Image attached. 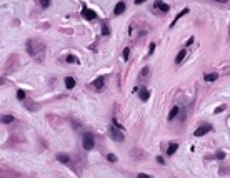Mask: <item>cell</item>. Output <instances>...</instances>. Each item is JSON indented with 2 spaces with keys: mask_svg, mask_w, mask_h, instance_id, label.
<instances>
[{
  "mask_svg": "<svg viewBox=\"0 0 230 178\" xmlns=\"http://www.w3.org/2000/svg\"><path fill=\"white\" fill-rule=\"evenodd\" d=\"M27 53L35 62L43 63V62H45V55H47V47L42 40L30 38V40H27Z\"/></svg>",
  "mask_w": 230,
  "mask_h": 178,
  "instance_id": "cell-1",
  "label": "cell"
},
{
  "mask_svg": "<svg viewBox=\"0 0 230 178\" xmlns=\"http://www.w3.org/2000/svg\"><path fill=\"white\" fill-rule=\"evenodd\" d=\"M19 65H20L19 55H10V57H8V60H7V65H5V72L7 73L15 72V70L19 68Z\"/></svg>",
  "mask_w": 230,
  "mask_h": 178,
  "instance_id": "cell-2",
  "label": "cell"
},
{
  "mask_svg": "<svg viewBox=\"0 0 230 178\" xmlns=\"http://www.w3.org/2000/svg\"><path fill=\"white\" fill-rule=\"evenodd\" d=\"M108 137L113 141H117V143H122V141L125 140V135L122 133V130H118V128H115V127H110L108 128Z\"/></svg>",
  "mask_w": 230,
  "mask_h": 178,
  "instance_id": "cell-3",
  "label": "cell"
},
{
  "mask_svg": "<svg viewBox=\"0 0 230 178\" xmlns=\"http://www.w3.org/2000/svg\"><path fill=\"white\" fill-rule=\"evenodd\" d=\"M82 145H83V148H85V150H92V148H94V146H95V138H94V133H90V132L83 133Z\"/></svg>",
  "mask_w": 230,
  "mask_h": 178,
  "instance_id": "cell-4",
  "label": "cell"
},
{
  "mask_svg": "<svg viewBox=\"0 0 230 178\" xmlns=\"http://www.w3.org/2000/svg\"><path fill=\"white\" fill-rule=\"evenodd\" d=\"M82 17L85 20H95L97 19V13L92 10V8H88V7H83V10H82Z\"/></svg>",
  "mask_w": 230,
  "mask_h": 178,
  "instance_id": "cell-5",
  "label": "cell"
},
{
  "mask_svg": "<svg viewBox=\"0 0 230 178\" xmlns=\"http://www.w3.org/2000/svg\"><path fill=\"white\" fill-rule=\"evenodd\" d=\"M210 130H212V125H200L195 132H193V135H195V137H203L205 133H209Z\"/></svg>",
  "mask_w": 230,
  "mask_h": 178,
  "instance_id": "cell-6",
  "label": "cell"
},
{
  "mask_svg": "<svg viewBox=\"0 0 230 178\" xmlns=\"http://www.w3.org/2000/svg\"><path fill=\"white\" fill-rule=\"evenodd\" d=\"M157 8H160L162 12H167V13H169V10H170V7H169V5H165L162 0H157V2L152 5V10H157Z\"/></svg>",
  "mask_w": 230,
  "mask_h": 178,
  "instance_id": "cell-7",
  "label": "cell"
},
{
  "mask_svg": "<svg viewBox=\"0 0 230 178\" xmlns=\"http://www.w3.org/2000/svg\"><path fill=\"white\" fill-rule=\"evenodd\" d=\"M137 90H139V95H140V100L142 102H147L150 98V92L145 87H140V88H137Z\"/></svg>",
  "mask_w": 230,
  "mask_h": 178,
  "instance_id": "cell-8",
  "label": "cell"
},
{
  "mask_svg": "<svg viewBox=\"0 0 230 178\" xmlns=\"http://www.w3.org/2000/svg\"><path fill=\"white\" fill-rule=\"evenodd\" d=\"M104 83H105V78L104 77H99V78L94 80V83H92V85H94V88H95L97 92H100L102 88H104Z\"/></svg>",
  "mask_w": 230,
  "mask_h": 178,
  "instance_id": "cell-9",
  "label": "cell"
},
{
  "mask_svg": "<svg viewBox=\"0 0 230 178\" xmlns=\"http://www.w3.org/2000/svg\"><path fill=\"white\" fill-rule=\"evenodd\" d=\"M123 12H125V2H118L113 8V13L115 15H122Z\"/></svg>",
  "mask_w": 230,
  "mask_h": 178,
  "instance_id": "cell-10",
  "label": "cell"
},
{
  "mask_svg": "<svg viewBox=\"0 0 230 178\" xmlns=\"http://www.w3.org/2000/svg\"><path fill=\"white\" fill-rule=\"evenodd\" d=\"M188 10H190V8H184V10L180 12V13H177V17H175L174 20H172V24H170V28H172V27H175V24H177V22H179L180 19H182L184 15H187V13H188Z\"/></svg>",
  "mask_w": 230,
  "mask_h": 178,
  "instance_id": "cell-11",
  "label": "cell"
},
{
  "mask_svg": "<svg viewBox=\"0 0 230 178\" xmlns=\"http://www.w3.org/2000/svg\"><path fill=\"white\" fill-rule=\"evenodd\" d=\"M57 162H60V163H70V155H67V153H59L57 155Z\"/></svg>",
  "mask_w": 230,
  "mask_h": 178,
  "instance_id": "cell-12",
  "label": "cell"
},
{
  "mask_svg": "<svg viewBox=\"0 0 230 178\" xmlns=\"http://www.w3.org/2000/svg\"><path fill=\"white\" fill-rule=\"evenodd\" d=\"M100 28H102V37H108V35H110V27H108L107 22H102Z\"/></svg>",
  "mask_w": 230,
  "mask_h": 178,
  "instance_id": "cell-13",
  "label": "cell"
},
{
  "mask_svg": "<svg viewBox=\"0 0 230 178\" xmlns=\"http://www.w3.org/2000/svg\"><path fill=\"white\" fill-rule=\"evenodd\" d=\"M185 55H187V50L184 48V50H180L179 53H177V57H175V63H177V65H180V63H182L184 59H185Z\"/></svg>",
  "mask_w": 230,
  "mask_h": 178,
  "instance_id": "cell-14",
  "label": "cell"
},
{
  "mask_svg": "<svg viewBox=\"0 0 230 178\" xmlns=\"http://www.w3.org/2000/svg\"><path fill=\"white\" fill-rule=\"evenodd\" d=\"M177 150H179V143H170L169 146H167V157H172Z\"/></svg>",
  "mask_w": 230,
  "mask_h": 178,
  "instance_id": "cell-15",
  "label": "cell"
},
{
  "mask_svg": "<svg viewBox=\"0 0 230 178\" xmlns=\"http://www.w3.org/2000/svg\"><path fill=\"white\" fill-rule=\"evenodd\" d=\"M25 106H27L29 110H38L40 108V105H38L37 102H33V100H25Z\"/></svg>",
  "mask_w": 230,
  "mask_h": 178,
  "instance_id": "cell-16",
  "label": "cell"
},
{
  "mask_svg": "<svg viewBox=\"0 0 230 178\" xmlns=\"http://www.w3.org/2000/svg\"><path fill=\"white\" fill-rule=\"evenodd\" d=\"M65 62H67V63H73V65H78V63H80V60H78L75 55H72V53H69V55L65 57Z\"/></svg>",
  "mask_w": 230,
  "mask_h": 178,
  "instance_id": "cell-17",
  "label": "cell"
},
{
  "mask_svg": "<svg viewBox=\"0 0 230 178\" xmlns=\"http://www.w3.org/2000/svg\"><path fill=\"white\" fill-rule=\"evenodd\" d=\"M220 75L219 73H215V72H212V73H205L203 75V78H205V82H215L217 78H219Z\"/></svg>",
  "mask_w": 230,
  "mask_h": 178,
  "instance_id": "cell-18",
  "label": "cell"
},
{
  "mask_svg": "<svg viewBox=\"0 0 230 178\" xmlns=\"http://www.w3.org/2000/svg\"><path fill=\"white\" fill-rule=\"evenodd\" d=\"M0 122L2 123H12V122H15V117L14 115H0Z\"/></svg>",
  "mask_w": 230,
  "mask_h": 178,
  "instance_id": "cell-19",
  "label": "cell"
},
{
  "mask_svg": "<svg viewBox=\"0 0 230 178\" xmlns=\"http://www.w3.org/2000/svg\"><path fill=\"white\" fill-rule=\"evenodd\" d=\"M75 85H77V82H75L73 77H65V87H67L69 90H70V88H73Z\"/></svg>",
  "mask_w": 230,
  "mask_h": 178,
  "instance_id": "cell-20",
  "label": "cell"
},
{
  "mask_svg": "<svg viewBox=\"0 0 230 178\" xmlns=\"http://www.w3.org/2000/svg\"><path fill=\"white\" fill-rule=\"evenodd\" d=\"M179 112H180V108L179 106H174V108L170 110V113H169V120H174L177 115H179Z\"/></svg>",
  "mask_w": 230,
  "mask_h": 178,
  "instance_id": "cell-21",
  "label": "cell"
},
{
  "mask_svg": "<svg viewBox=\"0 0 230 178\" xmlns=\"http://www.w3.org/2000/svg\"><path fill=\"white\" fill-rule=\"evenodd\" d=\"M225 157H227V153H225V152H217V153L214 155V157H210V158H217V160H223Z\"/></svg>",
  "mask_w": 230,
  "mask_h": 178,
  "instance_id": "cell-22",
  "label": "cell"
},
{
  "mask_svg": "<svg viewBox=\"0 0 230 178\" xmlns=\"http://www.w3.org/2000/svg\"><path fill=\"white\" fill-rule=\"evenodd\" d=\"M38 3H40V7L42 8H47V7H50V0H37Z\"/></svg>",
  "mask_w": 230,
  "mask_h": 178,
  "instance_id": "cell-23",
  "label": "cell"
},
{
  "mask_svg": "<svg viewBox=\"0 0 230 178\" xmlns=\"http://www.w3.org/2000/svg\"><path fill=\"white\" fill-rule=\"evenodd\" d=\"M148 72H150V68H148V67H144V68H142V72H140V77H142V78H147Z\"/></svg>",
  "mask_w": 230,
  "mask_h": 178,
  "instance_id": "cell-24",
  "label": "cell"
},
{
  "mask_svg": "<svg viewBox=\"0 0 230 178\" xmlns=\"http://www.w3.org/2000/svg\"><path fill=\"white\" fill-rule=\"evenodd\" d=\"M17 98H19V100H25V90H22V88H20V90H17Z\"/></svg>",
  "mask_w": 230,
  "mask_h": 178,
  "instance_id": "cell-25",
  "label": "cell"
},
{
  "mask_svg": "<svg viewBox=\"0 0 230 178\" xmlns=\"http://www.w3.org/2000/svg\"><path fill=\"white\" fill-rule=\"evenodd\" d=\"M129 57H130V48H125L123 53H122V59L123 60H129Z\"/></svg>",
  "mask_w": 230,
  "mask_h": 178,
  "instance_id": "cell-26",
  "label": "cell"
},
{
  "mask_svg": "<svg viewBox=\"0 0 230 178\" xmlns=\"http://www.w3.org/2000/svg\"><path fill=\"white\" fill-rule=\"evenodd\" d=\"M107 160H108V162H113V163H115L118 158H117V155H115V153H108V155H107Z\"/></svg>",
  "mask_w": 230,
  "mask_h": 178,
  "instance_id": "cell-27",
  "label": "cell"
},
{
  "mask_svg": "<svg viewBox=\"0 0 230 178\" xmlns=\"http://www.w3.org/2000/svg\"><path fill=\"white\" fill-rule=\"evenodd\" d=\"M153 50H155V43H150V45H148V53H147V57H150V55H152V53H153Z\"/></svg>",
  "mask_w": 230,
  "mask_h": 178,
  "instance_id": "cell-28",
  "label": "cell"
},
{
  "mask_svg": "<svg viewBox=\"0 0 230 178\" xmlns=\"http://www.w3.org/2000/svg\"><path fill=\"white\" fill-rule=\"evenodd\" d=\"M225 110V105H220V106H217V108L214 110V113H222Z\"/></svg>",
  "mask_w": 230,
  "mask_h": 178,
  "instance_id": "cell-29",
  "label": "cell"
},
{
  "mask_svg": "<svg viewBox=\"0 0 230 178\" xmlns=\"http://www.w3.org/2000/svg\"><path fill=\"white\" fill-rule=\"evenodd\" d=\"M132 155H140V157H142V155H144V152H142V150H140V152H139V150H132ZM135 160H139V157H135Z\"/></svg>",
  "mask_w": 230,
  "mask_h": 178,
  "instance_id": "cell-30",
  "label": "cell"
},
{
  "mask_svg": "<svg viewBox=\"0 0 230 178\" xmlns=\"http://www.w3.org/2000/svg\"><path fill=\"white\" fill-rule=\"evenodd\" d=\"M72 122V127H75V128H80L82 125H80V122H77V120H70Z\"/></svg>",
  "mask_w": 230,
  "mask_h": 178,
  "instance_id": "cell-31",
  "label": "cell"
},
{
  "mask_svg": "<svg viewBox=\"0 0 230 178\" xmlns=\"http://www.w3.org/2000/svg\"><path fill=\"white\" fill-rule=\"evenodd\" d=\"M157 162L160 163V165H163V163H165V160H163V157H157Z\"/></svg>",
  "mask_w": 230,
  "mask_h": 178,
  "instance_id": "cell-32",
  "label": "cell"
},
{
  "mask_svg": "<svg viewBox=\"0 0 230 178\" xmlns=\"http://www.w3.org/2000/svg\"><path fill=\"white\" fill-rule=\"evenodd\" d=\"M192 43H193V37H190V38L187 40V43H185V45H187V47H188V45H192Z\"/></svg>",
  "mask_w": 230,
  "mask_h": 178,
  "instance_id": "cell-33",
  "label": "cell"
},
{
  "mask_svg": "<svg viewBox=\"0 0 230 178\" xmlns=\"http://www.w3.org/2000/svg\"><path fill=\"white\" fill-rule=\"evenodd\" d=\"M137 178H150V176H148V175H145V173H140V175L137 176Z\"/></svg>",
  "mask_w": 230,
  "mask_h": 178,
  "instance_id": "cell-34",
  "label": "cell"
},
{
  "mask_svg": "<svg viewBox=\"0 0 230 178\" xmlns=\"http://www.w3.org/2000/svg\"><path fill=\"white\" fill-rule=\"evenodd\" d=\"M145 2V0H135V3H137V5H140V3H144Z\"/></svg>",
  "mask_w": 230,
  "mask_h": 178,
  "instance_id": "cell-35",
  "label": "cell"
},
{
  "mask_svg": "<svg viewBox=\"0 0 230 178\" xmlns=\"http://www.w3.org/2000/svg\"><path fill=\"white\" fill-rule=\"evenodd\" d=\"M215 2H219V3H227L228 0H215Z\"/></svg>",
  "mask_w": 230,
  "mask_h": 178,
  "instance_id": "cell-36",
  "label": "cell"
},
{
  "mask_svg": "<svg viewBox=\"0 0 230 178\" xmlns=\"http://www.w3.org/2000/svg\"><path fill=\"white\" fill-rule=\"evenodd\" d=\"M5 82H7L5 78H0V85H3V83H5Z\"/></svg>",
  "mask_w": 230,
  "mask_h": 178,
  "instance_id": "cell-37",
  "label": "cell"
}]
</instances>
